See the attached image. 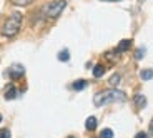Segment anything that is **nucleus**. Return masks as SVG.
<instances>
[{
	"label": "nucleus",
	"instance_id": "1",
	"mask_svg": "<svg viewBox=\"0 0 153 138\" xmlns=\"http://www.w3.org/2000/svg\"><path fill=\"white\" fill-rule=\"evenodd\" d=\"M22 20H23V15L20 13V12L10 13L8 19L5 20L4 27H2V35H4V37H8V39L15 37V35L19 33L20 27H22Z\"/></svg>",
	"mask_w": 153,
	"mask_h": 138
},
{
	"label": "nucleus",
	"instance_id": "2",
	"mask_svg": "<svg viewBox=\"0 0 153 138\" xmlns=\"http://www.w3.org/2000/svg\"><path fill=\"white\" fill-rule=\"evenodd\" d=\"M125 100L126 95L120 90H105V92H100L93 96V103H95V107H103L111 102H125Z\"/></svg>",
	"mask_w": 153,
	"mask_h": 138
},
{
	"label": "nucleus",
	"instance_id": "3",
	"mask_svg": "<svg viewBox=\"0 0 153 138\" xmlns=\"http://www.w3.org/2000/svg\"><path fill=\"white\" fill-rule=\"evenodd\" d=\"M67 7V2L65 0H55V2H48L47 5L42 7V13L48 19H55L58 17L63 12V8Z\"/></svg>",
	"mask_w": 153,
	"mask_h": 138
},
{
	"label": "nucleus",
	"instance_id": "4",
	"mask_svg": "<svg viewBox=\"0 0 153 138\" xmlns=\"http://www.w3.org/2000/svg\"><path fill=\"white\" fill-rule=\"evenodd\" d=\"M25 73V70H23L22 65H13L10 70H8V75H10L12 80H17V78H20Z\"/></svg>",
	"mask_w": 153,
	"mask_h": 138
},
{
	"label": "nucleus",
	"instance_id": "5",
	"mask_svg": "<svg viewBox=\"0 0 153 138\" xmlns=\"http://www.w3.org/2000/svg\"><path fill=\"white\" fill-rule=\"evenodd\" d=\"M97 123H98V122H97L95 116H88L87 122H85V128H87L88 131H93L97 128Z\"/></svg>",
	"mask_w": 153,
	"mask_h": 138
},
{
	"label": "nucleus",
	"instance_id": "6",
	"mask_svg": "<svg viewBox=\"0 0 153 138\" xmlns=\"http://www.w3.org/2000/svg\"><path fill=\"white\" fill-rule=\"evenodd\" d=\"M130 47H131V40H122V42L118 43V47H117V50L118 52H126V50H130Z\"/></svg>",
	"mask_w": 153,
	"mask_h": 138
},
{
	"label": "nucleus",
	"instance_id": "7",
	"mask_svg": "<svg viewBox=\"0 0 153 138\" xmlns=\"http://www.w3.org/2000/svg\"><path fill=\"white\" fill-rule=\"evenodd\" d=\"M15 96H17V88L13 85H10L7 88V92H5V100H13Z\"/></svg>",
	"mask_w": 153,
	"mask_h": 138
},
{
	"label": "nucleus",
	"instance_id": "8",
	"mask_svg": "<svg viewBox=\"0 0 153 138\" xmlns=\"http://www.w3.org/2000/svg\"><path fill=\"white\" fill-rule=\"evenodd\" d=\"M120 80H122V75L120 73H113L110 77V80H108V83H110V87H117L120 83Z\"/></svg>",
	"mask_w": 153,
	"mask_h": 138
},
{
	"label": "nucleus",
	"instance_id": "9",
	"mask_svg": "<svg viewBox=\"0 0 153 138\" xmlns=\"http://www.w3.org/2000/svg\"><path fill=\"white\" fill-rule=\"evenodd\" d=\"M103 73H105V67L103 65H95V68H93V77L100 78V77H103Z\"/></svg>",
	"mask_w": 153,
	"mask_h": 138
},
{
	"label": "nucleus",
	"instance_id": "10",
	"mask_svg": "<svg viewBox=\"0 0 153 138\" xmlns=\"http://www.w3.org/2000/svg\"><path fill=\"white\" fill-rule=\"evenodd\" d=\"M140 77L143 78V80H152L153 78V70L152 68H145L140 72Z\"/></svg>",
	"mask_w": 153,
	"mask_h": 138
},
{
	"label": "nucleus",
	"instance_id": "11",
	"mask_svg": "<svg viewBox=\"0 0 153 138\" xmlns=\"http://www.w3.org/2000/svg\"><path fill=\"white\" fill-rule=\"evenodd\" d=\"M135 103H137V105H138V107H140V108H143V107H145V105H146V98H145V96L142 95V93H138V95L135 96Z\"/></svg>",
	"mask_w": 153,
	"mask_h": 138
},
{
	"label": "nucleus",
	"instance_id": "12",
	"mask_svg": "<svg viewBox=\"0 0 153 138\" xmlns=\"http://www.w3.org/2000/svg\"><path fill=\"white\" fill-rule=\"evenodd\" d=\"M118 53H120L118 50H113V52H108V53L105 55V57H107L110 62H117V60L120 58V55H118Z\"/></svg>",
	"mask_w": 153,
	"mask_h": 138
},
{
	"label": "nucleus",
	"instance_id": "13",
	"mask_svg": "<svg viewBox=\"0 0 153 138\" xmlns=\"http://www.w3.org/2000/svg\"><path fill=\"white\" fill-rule=\"evenodd\" d=\"M72 87H73V90H76V92H78V90H83L85 87H87V82H85V80H76Z\"/></svg>",
	"mask_w": 153,
	"mask_h": 138
},
{
	"label": "nucleus",
	"instance_id": "14",
	"mask_svg": "<svg viewBox=\"0 0 153 138\" xmlns=\"http://www.w3.org/2000/svg\"><path fill=\"white\" fill-rule=\"evenodd\" d=\"M100 138H113V131H111L110 128H105V130H102V133H100Z\"/></svg>",
	"mask_w": 153,
	"mask_h": 138
},
{
	"label": "nucleus",
	"instance_id": "15",
	"mask_svg": "<svg viewBox=\"0 0 153 138\" xmlns=\"http://www.w3.org/2000/svg\"><path fill=\"white\" fill-rule=\"evenodd\" d=\"M70 58V55H68V50H62L60 53H58V60H62V62H67Z\"/></svg>",
	"mask_w": 153,
	"mask_h": 138
},
{
	"label": "nucleus",
	"instance_id": "16",
	"mask_svg": "<svg viewBox=\"0 0 153 138\" xmlns=\"http://www.w3.org/2000/svg\"><path fill=\"white\" fill-rule=\"evenodd\" d=\"M0 138H10V130L2 128V130H0Z\"/></svg>",
	"mask_w": 153,
	"mask_h": 138
},
{
	"label": "nucleus",
	"instance_id": "17",
	"mask_svg": "<svg viewBox=\"0 0 153 138\" xmlns=\"http://www.w3.org/2000/svg\"><path fill=\"white\" fill-rule=\"evenodd\" d=\"M143 53H145V48L137 50V53H135V58H137V60H142V58H143Z\"/></svg>",
	"mask_w": 153,
	"mask_h": 138
},
{
	"label": "nucleus",
	"instance_id": "18",
	"mask_svg": "<svg viewBox=\"0 0 153 138\" xmlns=\"http://www.w3.org/2000/svg\"><path fill=\"white\" fill-rule=\"evenodd\" d=\"M12 2H13L15 5H28L32 0H12Z\"/></svg>",
	"mask_w": 153,
	"mask_h": 138
},
{
	"label": "nucleus",
	"instance_id": "19",
	"mask_svg": "<svg viewBox=\"0 0 153 138\" xmlns=\"http://www.w3.org/2000/svg\"><path fill=\"white\" fill-rule=\"evenodd\" d=\"M135 138H148V135H146V133H138Z\"/></svg>",
	"mask_w": 153,
	"mask_h": 138
},
{
	"label": "nucleus",
	"instance_id": "20",
	"mask_svg": "<svg viewBox=\"0 0 153 138\" xmlns=\"http://www.w3.org/2000/svg\"><path fill=\"white\" fill-rule=\"evenodd\" d=\"M150 131H152V135H153V120H152V123H150Z\"/></svg>",
	"mask_w": 153,
	"mask_h": 138
},
{
	"label": "nucleus",
	"instance_id": "21",
	"mask_svg": "<svg viewBox=\"0 0 153 138\" xmlns=\"http://www.w3.org/2000/svg\"><path fill=\"white\" fill-rule=\"evenodd\" d=\"M105 2H120V0H105Z\"/></svg>",
	"mask_w": 153,
	"mask_h": 138
},
{
	"label": "nucleus",
	"instance_id": "22",
	"mask_svg": "<svg viewBox=\"0 0 153 138\" xmlns=\"http://www.w3.org/2000/svg\"><path fill=\"white\" fill-rule=\"evenodd\" d=\"M0 122H2V115H0Z\"/></svg>",
	"mask_w": 153,
	"mask_h": 138
}]
</instances>
